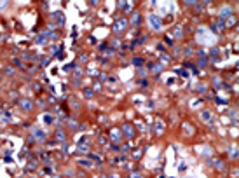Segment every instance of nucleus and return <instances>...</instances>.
<instances>
[{
    "label": "nucleus",
    "mask_w": 239,
    "mask_h": 178,
    "mask_svg": "<svg viewBox=\"0 0 239 178\" xmlns=\"http://www.w3.org/2000/svg\"><path fill=\"white\" fill-rule=\"evenodd\" d=\"M5 5H7V2H0V9H4Z\"/></svg>",
    "instance_id": "1a4fd4ad"
},
{
    "label": "nucleus",
    "mask_w": 239,
    "mask_h": 178,
    "mask_svg": "<svg viewBox=\"0 0 239 178\" xmlns=\"http://www.w3.org/2000/svg\"><path fill=\"white\" fill-rule=\"evenodd\" d=\"M126 25H128V23H126L124 19H119L117 23H115V30H117V32H122V30L126 28Z\"/></svg>",
    "instance_id": "f03ea898"
},
{
    "label": "nucleus",
    "mask_w": 239,
    "mask_h": 178,
    "mask_svg": "<svg viewBox=\"0 0 239 178\" xmlns=\"http://www.w3.org/2000/svg\"><path fill=\"white\" fill-rule=\"evenodd\" d=\"M202 115H204V120H209V114H208V112H204Z\"/></svg>",
    "instance_id": "6e6552de"
},
{
    "label": "nucleus",
    "mask_w": 239,
    "mask_h": 178,
    "mask_svg": "<svg viewBox=\"0 0 239 178\" xmlns=\"http://www.w3.org/2000/svg\"><path fill=\"white\" fill-rule=\"evenodd\" d=\"M148 21H150V25H152L155 30H159V28H161V19H159L157 16H154V14H152V16L148 18Z\"/></svg>",
    "instance_id": "f257e3e1"
},
{
    "label": "nucleus",
    "mask_w": 239,
    "mask_h": 178,
    "mask_svg": "<svg viewBox=\"0 0 239 178\" xmlns=\"http://www.w3.org/2000/svg\"><path fill=\"white\" fill-rule=\"evenodd\" d=\"M33 133H35V136H37V138H44V133H42L38 128H35V129H33Z\"/></svg>",
    "instance_id": "20e7f679"
},
{
    "label": "nucleus",
    "mask_w": 239,
    "mask_h": 178,
    "mask_svg": "<svg viewBox=\"0 0 239 178\" xmlns=\"http://www.w3.org/2000/svg\"><path fill=\"white\" fill-rule=\"evenodd\" d=\"M133 23H134V25L140 23V14H134V16H133Z\"/></svg>",
    "instance_id": "423d86ee"
},
{
    "label": "nucleus",
    "mask_w": 239,
    "mask_h": 178,
    "mask_svg": "<svg viewBox=\"0 0 239 178\" xmlns=\"http://www.w3.org/2000/svg\"><path fill=\"white\" fill-rule=\"evenodd\" d=\"M225 14H230V7H223V9H222V18H223Z\"/></svg>",
    "instance_id": "39448f33"
},
{
    "label": "nucleus",
    "mask_w": 239,
    "mask_h": 178,
    "mask_svg": "<svg viewBox=\"0 0 239 178\" xmlns=\"http://www.w3.org/2000/svg\"><path fill=\"white\" fill-rule=\"evenodd\" d=\"M124 129H126V135H133V129H131V128H129V126H126V128H124Z\"/></svg>",
    "instance_id": "0eeeda50"
},
{
    "label": "nucleus",
    "mask_w": 239,
    "mask_h": 178,
    "mask_svg": "<svg viewBox=\"0 0 239 178\" xmlns=\"http://www.w3.org/2000/svg\"><path fill=\"white\" fill-rule=\"evenodd\" d=\"M19 105H21L25 110H30V108H32V101H30V99H21Z\"/></svg>",
    "instance_id": "7ed1b4c3"
}]
</instances>
